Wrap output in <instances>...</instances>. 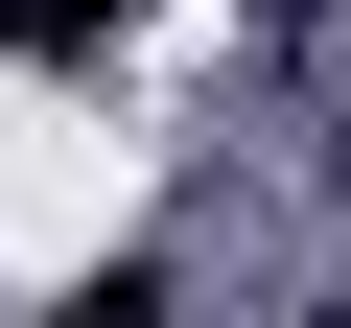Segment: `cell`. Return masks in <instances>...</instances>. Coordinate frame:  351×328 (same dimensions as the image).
Here are the masks:
<instances>
[{
  "label": "cell",
  "mask_w": 351,
  "mask_h": 328,
  "mask_svg": "<svg viewBox=\"0 0 351 328\" xmlns=\"http://www.w3.org/2000/svg\"><path fill=\"white\" fill-rule=\"evenodd\" d=\"M24 24H47V47H117V24H141V0H24Z\"/></svg>",
  "instance_id": "obj_1"
}]
</instances>
